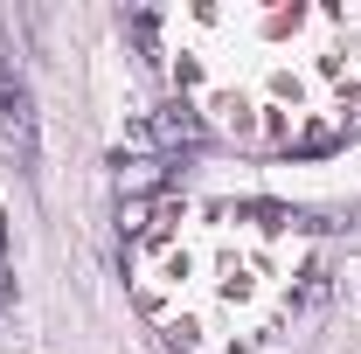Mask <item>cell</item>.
Segmentation results:
<instances>
[{"instance_id":"1","label":"cell","mask_w":361,"mask_h":354,"mask_svg":"<svg viewBox=\"0 0 361 354\" xmlns=\"http://www.w3.org/2000/svg\"><path fill=\"white\" fill-rule=\"evenodd\" d=\"M0 139L14 146V160L35 174V160H42V133H35V97H28V77H21V63L7 56L0 42Z\"/></svg>"},{"instance_id":"2","label":"cell","mask_w":361,"mask_h":354,"mask_svg":"<svg viewBox=\"0 0 361 354\" xmlns=\"http://www.w3.org/2000/svg\"><path fill=\"white\" fill-rule=\"evenodd\" d=\"M195 139H202L195 104H167V111H153L139 126V146H160V160H174V146H195Z\"/></svg>"},{"instance_id":"3","label":"cell","mask_w":361,"mask_h":354,"mask_svg":"<svg viewBox=\"0 0 361 354\" xmlns=\"http://www.w3.org/2000/svg\"><path fill=\"white\" fill-rule=\"evenodd\" d=\"M167 167H174V160H160V153L118 160V195H153V188H167Z\"/></svg>"}]
</instances>
